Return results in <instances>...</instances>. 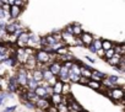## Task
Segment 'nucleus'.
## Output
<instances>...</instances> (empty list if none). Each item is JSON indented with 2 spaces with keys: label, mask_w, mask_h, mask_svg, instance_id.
Returning <instances> with one entry per match:
<instances>
[{
  "label": "nucleus",
  "mask_w": 125,
  "mask_h": 112,
  "mask_svg": "<svg viewBox=\"0 0 125 112\" xmlns=\"http://www.w3.org/2000/svg\"><path fill=\"white\" fill-rule=\"evenodd\" d=\"M28 75H30V70H27L23 65H20L15 73V76L17 79V83L20 85L21 89H26L27 86V81H28Z\"/></svg>",
  "instance_id": "f257e3e1"
},
{
  "label": "nucleus",
  "mask_w": 125,
  "mask_h": 112,
  "mask_svg": "<svg viewBox=\"0 0 125 112\" xmlns=\"http://www.w3.org/2000/svg\"><path fill=\"white\" fill-rule=\"evenodd\" d=\"M105 95L113 100L115 103L118 102H121L123 101V97H124V87L121 86H116L114 89H107L105 90Z\"/></svg>",
  "instance_id": "f03ea898"
},
{
  "label": "nucleus",
  "mask_w": 125,
  "mask_h": 112,
  "mask_svg": "<svg viewBox=\"0 0 125 112\" xmlns=\"http://www.w3.org/2000/svg\"><path fill=\"white\" fill-rule=\"evenodd\" d=\"M19 90H20V85L17 83V79H16L15 74L10 75L8 78V81H6V91L15 94V92H19Z\"/></svg>",
  "instance_id": "7ed1b4c3"
},
{
  "label": "nucleus",
  "mask_w": 125,
  "mask_h": 112,
  "mask_svg": "<svg viewBox=\"0 0 125 112\" xmlns=\"http://www.w3.org/2000/svg\"><path fill=\"white\" fill-rule=\"evenodd\" d=\"M27 47H31L33 49H41L42 48V46H41V37L37 36L33 32H30V38H28V42H27Z\"/></svg>",
  "instance_id": "20e7f679"
},
{
  "label": "nucleus",
  "mask_w": 125,
  "mask_h": 112,
  "mask_svg": "<svg viewBox=\"0 0 125 112\" xmlns=\"http://www.w3.org/2000/svg\"><path fill=\"white\" fill-rule=\"evenodd\" d=\"M61 38H62V42H64L68 47H75V36L66 32L65 30L61 31Z\"/></svg>",
  "instance_id": "39448f33"
},
{
  "label": "nucleus",
  "mask_w": 125,
  "mask_h": 112,
  "mask_svg": "<svg viewBox=\"0 0 125 112\" xmlns=\"http://www.w3.org/2000/svg\"><path fill=\"white\" fill-rule=\"evenodd\" d=\"M52 105L50 102V99L49 97H45V99H39L37 102H36V107L37 110H42V111H47L48 107Z\"/></svg>",
  "instance_id": "423d86ee"
},
{
  "label": "nucleus",
  "mask_w": 125,
  "mask_h": 112,
  "mask_svg": "<svg viewBox=\"0 0 125 112\" xmlns=\"http://www.w3.org/2000/svg\"><path fill=\"white\" fill-rule=\"evenodd\" d=\"M61 65H62V63L61 62H59V61H54V62H52V63H49L48 64V69L54 74V75H59V73H60V69H61Z\"/></svg>",
  "instance_id": "0eeeda50"
},
{
  "label": "nucleus",
  "mask_w": 125,
  "mask_h": 112,
  "mask_svg": "<svg viewBox=\"0 0 125 112\" xmlns=\"http://www.w3.org/2000/svg\"><path fill=\"white\" fill-rule=\"evenodd\" d=\"M80 38L82 39V42H83L85 47H88L90 44H92V43H93V39H94L93 35H92V33H90V32H86V31H83V32H82V35L80 36Z\"/></svg>",
  "instance_id": "6e6552de"
},
{
  "label": "nucleus",
  "mask_w": 125,
  "mask_h": 112,
  "mask_svg": "<svg viewBox=\"0 0 125 112\" xmlns=\"http://www.w3.org/2000/svg\"><path fill=\"white\" fill-rule=\"evenodd\" d=\"M107 63H108L109 65H112L113 68L119 67V65H120V63H121V55H120V54H118V53H115L110 59H107Z\"/></svg>",
  "instance_id": "1a4fd4ad"
},
{
  "label": "nucleus",
  "mask_w": 125,
  "mask_h": 112,
  "mask_svg": "<svg viewBox=\"0 0 125 112\" xmlns=\"http://www.w3.org/2000/svg\"><path fill=\"white\" fill-rule=\"evenodd\" d=\"M22 12V8L21 6H17V5H12L10 8V17L11 20H16Z\"/></svg>",
  "instance_id": "9d476101"
},
{
  "label": "nucleus",
  "mask_w": 125,
  "mask_h": 112,
  "mask_svg": "<svg viewBox=\"0 0 125 112\" xmlns=\"http://www.w3.org/2000/svg\"><path fill=\"white\" fill-rule=\"evenodd\" d=\"M107 76H108V75H107L105 73L94 69V70L92 72V76H91V79H92V80H96V81H102V80L105 79Z\"/></svg>",
  "instance_id": "9b49d317"
},
{
  "label": "nucleus",
  "mask_w": 125,
  "mask_h": 112,
  "mask_svg": "<svg viewBox=\"0 0 125 112\" xmlns=\"http://www.w3.org/2000/svg\"><path fill=\"white\" fill-rule=\"evenodd\" d=\"M87 86H88L91 90H96V91H101V90L103 89L102 81H96V80H92V79H90Z\"/></svg>",
  "instance_id": "f8f14e48"
},
{
  "label": "nucleus",
  "mask_w": 125,
  "mask_h": 112,
  "mask_svg": "<svg viewBox=\"0 0 125 112\" xmlns=\"http://www.w3.org/2000/svg\"><path fill=\"white\" fill-rule=\"evenodd\" d=\"M32 73V78L34 79V80H37L38 83H41V81H43V69H41V68H36L34 70H32L31 72Z\"/></svg>",
  "instance_id": "ddd939ff"
},
{
  "label": "nucleus",
  "mask_w": 125,
  "mask_h": 112,
  "mask_svg": "<svg viewBox=\"0 0 125 112\" xmlns=\"http://www.w3.org/2000/svg\"><path fill=\"white\" fill-rule=\"evenodd\" d=\"M49 99H50L52 105H54V106H58L59 103L62 102V95L61 94H53V95H50Z\"/></svg>",
  "instance_id": "4468645a"
},
{
  "label": "nucleus",
  "mask_w": 125,
  "mask_h": 112,
  "mask_svg": "<svg viewBox=\"0 0 125 112\" xmlns=\"http://www.w3.org/2000/svg\"><path fill=\"white\" fill-rule=\"evenodd\" d=\"M73 31H74V36H75V37H80V36L82 35V32H83L81 25L77 24V22H74V24H73Z\"/></svg>",
  "instance_id": "2eb2a0df"
},
{
  "label": "nucleus",
  "mask_w": 125,
  "mask_h": 112,
  "mask_svg": "<svg viewBox=\"0 0 125 112\" xmlns=\"http://www.w3.org/2000/svg\"><path fill=\"white\" fill-rule=\"evenodd\" d=\"M34 92H36V94H37V95H38V96H39L41 99L50 97V96H49V95L47 94V90H45V89H44L43 86H41V85H39V86H38V87H37V89L34 90Z\"/></svg>",
  "instance_id": "dca6fc26"
},
{
  "label": "nucleus",
  "mask_w": 125,
  "mask_h": 112,
  "mask_svg": "<svg viewBox=\"0 0 125 112\" xmlns=\"http://www.w3.org/2000/svg\"><path fill=\"white\" fill-rule=\"evenodd\" d=\"M62 81H60V80H58L54 85H53V91H54V94H61L62 92Z\"/></svg>",
  "instance_id": "f3484780"
},
{
  "label": "nucleus",
  "mask_w": 125,
  "mask_h": 112,
  "mask_svg": "<svg viewBox=\"0 0 125 112\" xmlns=\"http://www.w3.org/2000/svg\"><path fill=\"white\" fill-rule=\"evenodd\" d=\"M113 47H114V42L113 41H110V39H102V48L104 50H108V49H110Z\"/></svg>",
  "instance_id": "a211bd4d"
},
{
  "label": "nucleus",
  "mask_w": 125,
  "mask_h": 112,
  "mask_svg": "<svg viewBox=\"0 0 125 112\" xmlns=\"http://www.w3.org/2000/svg\"><path fill=\"white\" fill-rule=\"evenodd\" d=\"M22 103H23V106H25L27 110H37L36 103H34V102H32V101H28V100H22Z\"/></svg>",
  "instance_id": "6ab92c4d"
},
{
  "label": "nucleus",
  "mask_w": 125,
  "mask_h": 112,
  "mask_svg": "<svg viewBox=\"0 0 125 112\" xmlns=\"http://www.w3.org/2000/svg\"><path fill=\"white\" fill-rule=\"evenodd\" d=\"M70 90H71L70 83H64V84H62V92H61V95H64V96L70 95Z\"/></svg>",
  "instance_id": "aec40b11"
},
{
  "label": "nucleus",
  "mask_w": 125,
  "mask_h": 112,
  "mask_svg": "<svg viewBox=\"0 0 125 112\" xmlns=\"http://www.w3.org/2000/svg\"><path fill=\"white\" fill-rule=\"evenodd\" d=\"M70 50H69V47L68 46H62V47H60L58 50H56V55H65V54H68Z\"/></svg>",
  "instance_id": "412c9836"
},
{
  "label": "nucleus",
  "mask_w": 125,
  "mask_h": 112,
  "mask_svg": "<svg viewBox=\"0 0 125 112\" xmlns=\"http://www.w3.org/2000/svg\"><path fill=\"white\" fill-rule=\"evenodd\" d=\"M107 78H108V80H110L113 84H115V85H118V86H121V85H120V78H119L118 75H108Z\"/></svg>",
  "instance_id": "4be33fe9"
},
{
  "label": "nucleus",
  "mask_w": 125,
  "mask_h": 112,
  "mask_svg": "<svg viewBox=\"0 0 125 112\" xmlns=\"http://www.w3.org/2000/svg\"><path fill=\"white\" fill-rule=\"evenodd\" d=\"M56 108H58L59 112H69V105H66V103H64V102L59 103V105L56 106Z\"/></svg>",
  "instance_id": "5701e85b"
},
{
  "label": "nucleus",
  "mask_w": 125,
  "mask_h": 112,
  "mask_svg": "<svg viewBox=\"0 0 125 112\" xmlns=\"http://www.w3.org/2000/svg\"><path fill=\"white\" fill-rule=\"evenodd\" d=\"M80 76H81V75H76V74H74V73H69V79H70V83L79 84Z\"/></svg>",
  "instance_id": "b1692460"
},
{
  "label": "nucleus",
  "mask_w": 125,
  "mask_h": 112,
  "mask_svg": "<svg viewBox=\"0 0 125 112\" xmlns=\"http://www.w3.org/2000/svg\"><path fill=\"white\" fill-rule=\"evenodd\" d=\"M115 54V49H114V47L113 48H110V49H108V50H105V55H104V59L107 61V59H110L113 55Z\"/></svg>",
  "instance_id": "393cba45"
},
{
  "label": "nucleus",
  "mask_w": 125,
  "mask_h": 112,
  "mask_svg": "<svg viewBox=\"0 0 125 112\" xmlns=\"http://www.w3.org/2000/svg\"><path fill=\"white\" fill-rule=\"evenodd\" d=\"M92 44H93L97 49H101V48H102V38H94Z\"/></svg>",
  "instance_id": "a878e982"
},
{
  "label": "nucleus",
  "mask_w": 125,
  "mask_h": 112,
  "mask_svg": "<svg viewBox=\"0 0 125 112\" xmlns=\"http://www.w3.org/2000/svg\"><path fill=\"white\" fill-rule=\"evenodd\" d=\"M52 35H53V37L56 41H62V38H61V31H53Z\"/></svg>",
  "instance_id": "bb28decb"
},
{
  "label": "nucleus",
  "mask_w": 125,
  "mask_h": 112,
  "mask_svg": "<svg viewBox=\"0 0 125 112\" xmlns=\"http://www.w3.org/2000/svg\"><path fill=\"white\" fill-rule=\"evenodd\" d=\"M88 81H90V79H88V78H85V76H80L79 84H81V85H83V86H87Z\"/></svg>",
  "instance_id": "cd10ccee"
},
{
  "label": "nucleus",
  "mask_w": 125,
  "mask_h": 112,
  "mask_svg": "<svg viewBox=\"0 0 125 112\" xmlns=\"http://www.w3.org/2000/svg\"><path fill=\"white\" fill-rule=\"evenodd\" d=\"M16 108H17V106H16V105H14V106H8V107H5L1 112H15V111H16Z\"/></svg>",
  "instance_id": "c85d7f7f"
},
{
  "label": "nucleus",
  "mask_w": 125,
  "mask_h": 112,
  "mask_svg": "<svg viewBox=\"0 0 125 112\" xmlns=\"http://www.w3.org/2000/svg\"><path fill=\"white\" fill-rule=\"evenodd\" d=\"M75 47H85V44H83V42H82V39L80 37H76L75 38Z\"/></svg>",
  "instance_id": "c756f323"
},
{
  "label": "nucleus",
  "mask_w": 125,
  "mask_h": 112,
  "mask_svg": "<svg viewBox=\"0 0 125 112\" xmlns=\"http://www.w3.org/2000/svg\"><path fill=\"white\" fill-rule=\"evenodd\" d=\"M96 55H97V57H99V58H102V59H104V55H105V50H104L103 48H101V49H98V50H97Z\"/></svg>",
  "instance_id": "7c9ffc66"
},
{
  "label": "nucleus",
  "mask_w": 125,
  "mask_h": 112,
  "mask_svg": "<svg viewBox=\"0 0 125 112\" xmlns=\"http://www.w3.org/2000/svg\"><path fill=\"white\" fill-rule=\"evenodd\" d=\"M86 48H87V49H88L92 54H96V53H97V50H98V49H97L93 44H90V46H88V47H86Z\"/></svg>",
  "instance_id": "2f4dec72"
},
{
  "label": "nucleus",
  "mask_w": 125,
  "mask_h": 112,
  "mask_svg": "<svg viewBox=\"0 0 125 112\" xmlns=\"http://www.w3.org/2000/svg\"><path fill=\"white\" fill-rule=\"evenodd\" d=\"M85 58H86V61H88V62H90L91 64H94V63L97 62V61H96L94 58H92L91 55H88V54H86V55H85Z\"/></svg>",
  "instance_id": "473e14b6"
},
{
  "label": "nucleus",
  "mask_w": 125,
  "mask_h": 112,
  "mask_svg": "<svg viewBox=\"0 0 125 112\" xmlns=\"http://www.w3.org/2000/svg\"><path fill=\"white\" fill-rule=\"evenodd\" d=\"M47 112H59V111H58V108H56V106H54V105H50V106L48 107V110H47Z\"/></svg>",
  "instance_id": "72a5a7b5"
},
{
  "label": "nucleus",
  "mask_w": 125,
  "mask_h": 112,
  "mask_svg": "<svg viewBox=\"0 0 125 112\" xmlns=\"http://www.w3.org/2000/svg\"><path fill=\"white\" fill-rule=\"evenodd\" d=\"M45 90H47V94H48L49 96L54 94V91H53V86H52V85H49V86H48V87H47Z\"/></svg>",
  "instance_id": "f704fd0d"
},
{
  "label": "nucleus",
  "mask_w": 125,
  "mask_h": 112,
  "mask_svg": "<svg viewBox=\"0 0 125 112\" xmlns=\"http://www.w3.org/2000/svg\"><path fill=\"white\" fill-rule=\"evenodd\" d=\"M62 64H64L66 68H69V69H71V67H73V64H74V62H64V63H62Z\"/></svg>",
  "instance_id": "c9c22d12"
},
{
  "label": "nucleus",
  "mask_w": 125,
  "mask_h": 112,
  "mask_svg": "<svg viewBox=\"0 0 125 112\" xmlns=\"http://www.w3.org/2000/svg\"><path fill=\"white\" fill-rule=\"evenodd\" d=\"M15 1H16V0H8V4L10 6H12V5H15Z\"/></svg>",
  "instance_id": "e433bc0d"
},
{
  "label": "nucleus",
  "mask_w": 125,
  "mask_h": 112,
  "mask_svg": "<svg viewBox=\"0 0 125 112\" xmlns=\"http://www.w3.org/2000/svg\"><path fill=\"white\" fill-rule=\"evenodd\" d=\"M3 4H4V1H3V0H0V6H3Z\"/></svg>",
  "instance_id": "4c0bfd02"
},
{
  "label": "nucleus",
  "mask_w": 125,
  "mask_h": 112,
  "mask_svg": "<svg viewBox=\"0 0 125 112\" xmlns=\"http://www.w3.org/2000/svg\"><path fill=\"white\" fill-rule=\"evenodd\" d=\"M79 112H88V111H86V110H83V108H82V110H81V111H79Z\"/></svg>",
  "instance_id": "58836bf2"
},
{
  "label": "nucleus",
  "mask_w": 125,
  "mask_h": 112,
  "mask_svg": "<svg viewBox=\"0 0 125 112\" xmlns=\"http://www.w3.org/2000/svg\"><path fill=\"white\" fill-rule=\"evenodd\" d=\"M37 112H47V111H42V110H37Z\"/></svg>",
  "instance_id": "ea45409f"
}]
</instances>
